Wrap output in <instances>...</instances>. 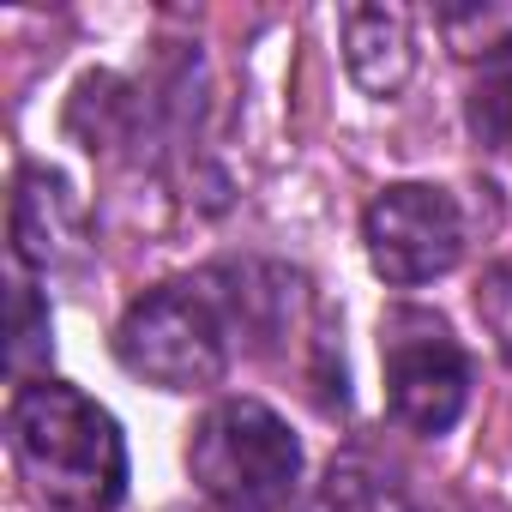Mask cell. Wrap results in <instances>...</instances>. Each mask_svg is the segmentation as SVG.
<instances>
[{"mask_svg":"<svg viewBox=\"0 0 512 512\" xmlns=\"http://www.w3.org/2000/svg\"><path fill=\"white\" fill-rule=\"evenodd\" d=\"M344 73L362 97H398L416 73V25L404 7H350L344 13Z\"/></svg>","mask_w":512,"mask_h":512,"instance_id":"cell-6","label":"cell"},{"mask_svg":"<svg viewBox=\"0 0 512 512\" xmlns=\"http://www.w3.org/2000/svg\"><path fill=\"white\" fill-rule=\"evenodd\" d=\"M362 247L392 290L434 284L464 260V211L434 181H392L362 211Z\"/></svg>","mask_w":512,"mask_h":512,"instance_id":"cell-5","label":"cell"},{"mask_svg":"<svg viewBox=\"0 0 512 512\" xmlns=\"http://www.w3.org/2000/svg\"><path fill=\"white\" fill-rule=\"evenodd\" d=\"M308 512H416V506H410L404 482L386 464H374L368 452H350V458H338L326 470V482L314 488Z\"/></svg>","mask_w":512,"mask_h":512,"instance_id":"cell-9","label":"cell"},{"mask_svg":"<svg viewBox=\"0 0 512 512\" xmlns=\"http://www.w3.org/2000/svg\"><path fill=\"white\" fill-rule=\"evenodd\" d=\"M79 247V205L67 199V181L49 169H19L13 187V253L25 272H43L61 260V253Z\"/></svg>","mask_w":512,"mask_h":512,"instance_id":"cell-7","label":"cell"},{"mask_svg":"<svg viewBox=\"0 0 512 512\" xmlns=\"http://www.w3.org/2000/svg\"><path fill=\"white\" fill-rule=\"evenodd\" d=\"M7 446L25 488L55 512H115L127 500L121 422L67 380H25L7 398Z\"/></svg>","mask_w":512,"mask_h":512,"instance_id":"cell-1","label":"cell"},{"mask_svg":"<svg viewBox=\"0 0 512 512\" xmlns=\"http://www.w3.org/2000/svg\"><path fill=\"white\" fill-rule=\"evenodd\" d=\"M464 121L470 139L494 157H512V37L482 49L470 85H464Z\"/></svg>","mask_w":512,"mask_h":512,"instance_id":"cell-8","label":"cell"},{"mask_svg":"<svg viewBox=\"0 0 512 512\" xmlns=\"http://www.w3.org/2000/svg\"><path fill=\"white\" fill-rule=\"evenodd\" d=\"M49 356V302L37 296L31 278L13 284V302H7V368L13 380L25 386V368Z\"/></svg>","mask_w":512,"mask_h":512,"instance_id":"cell-10","label":"cell"},{"mask_svg":"<svg viewBox=\"0 0 512 512\" xmlns=\"http://www.w3.org/2000/svg\"><path fill=\"white\" fill-rule=\"evenodd\" d=\"M187 476L217 512H284L302 482V440L260 398H217L187 440Z\"/></svg>","mask_w":512,"mask_h":512,"instance_id":"cell-3","label":"cell"},{"mask_svg":"<svg viewBox=\"0 0 512 512\" xmlns=\"http://www.w3.org/2000/svg\"><path fill=\"white\" fill-rule=\"evenodd\" d=\"M476 314H482V326L500 338V350L512 356V266H500V272L482 278V290H476Z\"/></svg>","mask_w":512,"mask_h":512,"instance_id":"cell-11","label":"cell"},{"mask_svg":"<svg viewBox=\"0 0 512 512\" xmlns=\"http://www.w3.org/2000/svg\"><path fill=\"white\" fill-rule=\"evenodd\" d=\"M235 314L211 278L145 290L115 326V362L157 392H205L229 374Z\"/></svg>","mask_w":512,"mask_h":512,"instance_id":"cell-2","label":"cell"},{"mask_svg":"<svg viewBox=\"0 0 512 512\" xmlns=\"http://www.w3.org/2000/svg\"><path fill=\"white\" fill-rule=\"evenodd\" d=\"M380 368H386V410L410 434H446L470 404V356L440 314L398 308L380 326Z\"/></svg>","mask_w":512,"mask_h":512,"instance_id":"cell-4","label":"cell"}]
</instances>
